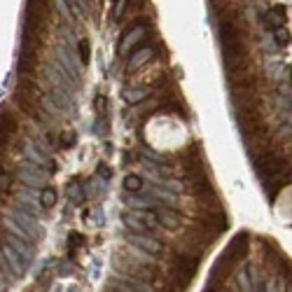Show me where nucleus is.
<instances>
[{
  "mask_svg": "<svg viewBox=\"0 0 292 292\" xmlns=\"http://www.w3.org/2000/svg\"><path fill=\"white\" fill-rule=\"evenodd\" d=\"M248 243H250V236L248 231H239L234 239H231V243L227 246V253L224 255L229 257L231 262H239V259H243V257L248 255Z\"/></svg>",
  "mask_w": 292,
  "mask_h": 292,
  "instance_id": "f257e3e1",
  "label": "nucleus"
},
{
  "mask_svg": "<svg viewBox=\"0 0 292 292\" xmlns=\"http://www.w3.org/2000/svg\"><path fill=\"white\" fill-rule=\"evenodd\" d=\"M19 180L26 182L28 187H42L44 185V176L33 166V164H28V161L19 166Z\"/></svg>",
  "mask_w": 292,
  "mask_h": 292,
  "instance_id": "f03ea898",
  "label": "nucleus"
},
{
  "mask_svg": "<svg viewBox=\"0 0 292 292\" xmlns=\"http://www.w3.org/2000/svg\"><path fill=\"white\" fill-rule=\"evenodd\" d=\"M129 241H131L133 246H138L141 250L150 253V255H161V250H164V246H161L159 241L150 239V236H145V234H136V236H129Z\"/></svg>",
  "mask_w": 292,
  "mask_h": 292,
  "instance_id": "7ed1b4c3",
  "label": "nucleus"
},
{
  "mask_svg": "<svg viewBox=\"0 0 292 292\" xmlns=\"http://www.w3.org/2000/svg\"><path fill=\"white\" fill-rule=\"evenodd\" d=\"M12 218H14V220H17L19 224L24 227V229H28V234H31L33 239H37V234H40V227H37L36 218H33L31 213H28V211L24 213L21 208H14V211H12Z\"/></svg>",
  "mask_w": 292,
  "mask_h": 292,
  "instance_id": "20e7f679",
  "label": "nucleus"
},
{
  "mask_svg": "<svg viewBox=\"0 0 292 292\" xmlns=\"http://www.w3.org/2000/svg\"><path fill=\"white\" fill-rule=\"evenodd\" d=\"M0 253H2V257L7 259V264H9V269H12V276H24V264H21V259H19V255L12 250V246L9 243H5L2 241V248H0Z\"/></svg>",
  "mask_w": 292,
  "mask_h": 292,
  "instance_id": "39448f33",
  "label": "nucleus"
},
{
  "mask_svg": "<svg viewBox=\"0 0 292 292\" xmlns=\"http://www.w3.org/2000/svg\"><path fill=\"white\" fill-rule=\"evenodd\" d=\"M143 36H145V26H138V24H136V28H131V31H129V33L124 36V40H122V47H119V52H122V54L131 52L133 47L141 42Z\"/></svg>",
  "mask_w": 292,
  "mask_h": 292,
  "instance_id": "423d86ee",
  "label": "nucleus"
},
{
  "mask_svg": "<svg viewBox=\"0 0 292 292\" xmlns=\"http://www.w3.org/2000/svg\"><path fill=\"white\" fill-rule=\"evenodd\" d=\"M285 19H288V12H285L283 5H274V7H269V12H266V24H269V28L285 26Z\"/></svg>",
  "mask_w": 292,
  "mask_h": 292,
  "instance_id": "0eeeda50",
  "label": "nucleus"
},
{
  "mask_svg": "<svg viewBox=\"0 0 292 292\" xmlns=\"http://www.w3.org/2000/svg\"><path fill=\"white\" fill-rule=\"evenodd\" d=\"M5 243H9V246H12V250H14L17 255L26 257V259H31V257H33V250L28 248L26 243H24V239H19V236H5Z\"/></svg>",
  "mask_w": 292,
  "mask_h": 292,
  "instance_id": "6e6552de",
  "label": "nucleus"
},
{
  "mask_svg": "<svg viewBox=\"0 0 292 292\" xmlns=\"http://www.w3.org/2000/svg\"><path fill=\"white\" fill-rule=\"evenodd\" d=\"M24 152H26V157L33 161V164H40V166H49V168H52L49 159H47V157H42V152L37 150L33 143H24Z\"/></svg>",
  "mask_w": 292,
  "mask_h": 292,
  "instance_id": "1a4fd4ad",
  "label": "nucleus"
},
{
  "mask_svg": "<svg viewBox=\"0 0 292 292\" xmlns=\"http://www.w3.org/2000/svg\"><path fill=\"white\" fill-rule=\"evenodd\" d=\"M122 98H124L126 103L136 106V103H143L145 98H150V89H124Z\"/></svg>",
  "mask_w": 292,
  "mask_h": 292,
  "instance_id": "9d476101",
  "label": "nucleus"
},
{
  "mask_svg": "<svg viewBox=\"0 0 292 292\" xmlns=\"http://www.w3.org/2000/svg\"><path fill=\"white\" fill-rule=\"evenodd\" d=\"M56 201H59V194H56V189H52V187H44L42 192H40V206H42L44 211L54 208V206H56Z\"/></svg>",
  "mask_w": 292,
  "mask_h": 292,
  "instance_id": "9b49d317",
  "label": "nucleus"
},
{
  "mask_svg": "<svg viewBox=\"0 0 292 292\" xmlns=\"http://www.w3.org/2000/svg\"><path fill=\"white\" fill-rule=\"evenodd\" d=\"M124 224L129 227L131 231H138V234H143V231H147V224L136 215V213H126L124 215Z\"/></svg>",
  "mask_w": 292,
  "mask_h": 292,
  "instance_id": "f8f14e48",
  "label": "nucleus"
},
{
  "mask_svg": "<svg viewBox=\"0 0 292 292\" xmlns=\"http://www.w3.org/2000/svg\"><path fill=\"white\" fill-rule=\"evenodd\" d=\"M33 68H36V52H21V59H19L17 71L24 75V73H31Z\"/></svg>",
  "mask_w": 292,
  "mask_h": 292,
  "instance_id": "ddd939ff",
  "label": "nucleus"
},
{
  "mask_svg": "<svg viewBox=\"0 0 292 292\" xmlns=\"http://www.w3.org/2000/svg\"><path fill=\"white\" fill-rule=\"evenodd\" d=\"M152 54H154V52H152L150 47H143V49H138V52H133L131 54V61H129V63H131V68H138V66H143L145 61H150Z\"/></svg>",
  "mask_w": 292,
  "mask_h": 292,
  "instance_id": "4468645a",
  "label": "nucleus"
},
{
  "mask_svg": "<svg viewBox=\"0 0 292 292\" xmlns=\"http://www.w3.org/2000/svg\"><path fill=\"white\" fill-rule=\"evenodd\" d=\"M0 131L7 133V136H14V131H17V119L9 115V112L0 115Z\"/></svg>",
  "mask_w": 292,
  "mask_h": 292,
  "instance_id": "2eb2a0df",
  "label": "nucleus"
},
{
  "mask_svg": "<svg viewBox=\"0 0 292 292\" xmlns=\"http://www.w3.org/2000/svg\"><path fill=\"white\" fill-rule=\"evenodd\" d=\"M157 222L164 224V227H168V229H176V227H178V215L173 211H159Z\"/></svg>",
  "mask_w": 292,
  "mask_h": 292,
  "instance_id": "dca6fc26",
  "label": "nucleus"
},
{
  "mask_svg": "<svg viewBox=\"0 0 292 292\" xmlns=\"http://www.w3.org/2000/svg\"><path fill=\"white\" fill-rule=\"evenodd\" d=\"M5 227H9V229L14 231V236H19V239H24V241L33 239V236H31V234H28V231L24 229V227H21L17 220H14V218H5Z\"/></svg>",
  "mask_w": 292,
  "mask_h": 292,
  "instance_id": "f3484780",
  "label": "nucleus"
},
{
  "mask_svg": "<svg viewBox=\"0 0 292 292\" xmlns=\"http://www.w3.org/2000/svg\"><path fill=\"white\" fill-rule=\"evenodd\" d=\"M124 201L129 206H133V208H150V206H154V201L152 199H143V196H133V192H129V194L124 196Z\"/></svg>",
  "mask_w": 292,
  "mask_h": 292,
  "instance_id": "a211bd4d",
  "label": "nucleus"
},
{
  "mask_svg": "<svg viewBox=\"0 0 292 292\" xmlns=\"http://www.w3.org/2000/svg\"><path fill=\"white\" fill-rule=\"evenodd\" d=\"M54 101H56V106L61 108V110H71V108H73L71 96H68V94H63L61 89H56V91H54Z\"/></svg>",
  "mask_w": 292,
  "mask_h": 292,
  "instance_id": "6ab92c4d",
  "label": "nucleus"
},
{
  "mask_svg": "<svg viewBox=\"0 0 292 292\" xmlns=\"http://www.w3.org/2000/svg\"><path fill=\"white\" fill-rule=\"evenodd\" d=\"M77 54H80L82 66H87L89 59H91V47H89V40H80V44H77Z\"/></svg>",
  "mask_w": 292,
  "mask_h": 292,
  "instance_id": "aec40b11",
  "label": "nucleus"
},
{
  "mask_svg": "<svg viewBox=\"0 0 292 292\" xmlns=\"http://www.w3.org/2000/svg\"><path fill=\"white\" fill-rule=\"evenodd\" d=\"M143 187V180L138 176H126L124 178V189L126 192H138Z\"/></svg>",
  "mask_w": 292,
  "mask_h": 292,
  "instance_id": "412c9836",
  "label": "nucleus"
},
{
  "mask_svg": "<svg viewBox=\"0 0 292 292\" xmlns=\"http://www.w3.org/2000/svg\"><path fill=\"white\" fill-rule=\"evenodd\" d=\"M276 31V42L278 44H288L290 42V31L285 26H278V28H274Z\"/></svg>",
  "mask_w": 292,
  "mask_h": 292,
  "instance_id": "4be33fe9",
  "label": "nucleus"
},
{
  "mask_svg": "<svg viewBox=\"0 0 292 292\" xmlns=\"http://www.w3.org/2000/svg\"><path fill=\"white\" fill-rule=\"evenodd\" d=\"M68 192H71V196L75 201H82V199H84V192H82L80 182H71V185H68Z\"/></svg>",
  "mask_w": 292,
  "mask_h": 292,
  "instance_id": "5701e85b",
  "label": "nucleus"
},
{
  "mask_svg": "<svg viewBox=\"0 0 292 292\" xmlns=\"http://www.w3.org/2000/svg\"><path fill=\"white\" fill-rule=\"evenodd\" d=\"M136 215H138V218H141V220L147 224V229L157 224V213H154V215H152V213H136Z\"/></svg>",
  "mask_w": 292,
  "mask_h": 292,
  "instance_id": "b1692460",
  "label": "nucleus"
},
{
  "mask_svg": "<svg viewBox=\"0 0 292 292\" xmlns=\"http://www.w3.org/2000/svg\"><path fill=\"white\" fill-rule=\"evenodd\" d=\"M68 7L75 9V14H84V9H87V2H84V0H68Z\"/></svg>",
  "mask_w": 292,
  "mask_h": 292,
  "instance_id": "393cba45",
  "label": "nucleus"
},
{
  "mask_svg": "<svg viewBox=\"0 0 292 292\" xmlns=\"http://www.w3.org/2000/svg\"><path fill=\"white\" fill-rule=\"evenodd\" d=\"M82 243H84L82 234H71V236H68V248H71V250H75L77 246H82Z\"/></svg>",
  "mask_w": 292,
  "mask_h": 292,
  "instance_id": "a878e982",
  "label": "nucleus"
},
{
  "mask_svg": "<svg viewBox=\"0 0 292 292\" xmlns=\"http://www.w3.org/2000/svg\"><path fill=\"white\" fill-rule=\"evenodd\" d=\"M9 185H12V178H9L7 173H2V171H0V192H7Z\"/></svg>",
  "mask_w": 292,
  "mask_h": 292,
  "instance_id": "bb28decb",
  "label": "nucleus"
},
{
  "mask_svg": "<svg viewBox=\"0 0 292 292\" xmlns=\"http://www.w3.org/2000/svg\"><path fill=\"white\" fill-rule=\"evenodd\" d=\"M56 2H59V9H61V14L66 19H71L73 14H71V9H68V0H56Z\"/></svg>",
  "mask_w": 292,
  "mask_h": 292,
  "instance_id": "cd10ccee",
  "label": "nucleus"
},
{
  "mask_svg": "<svg viewBox=\"0 0 292 292\" xmlns=\"http://www.w3.org/2000/svg\"><path fill=\"white\" fill-rule=\"evenodd\" d=\"M61 145L63 147H73V145H75V136H73V133H66V141H61Z\"/></svg>",
  "mask_w": 292,
  "mask_h": 292,
  "instance_id": "c85d7f7f",
  "label": "nucleus"
},
{
  "mask_svg": "<svg viewBox=\"0 0 292 292\" xmlns=\"http://www.w3.org/2000/svg\"><path fill=\"white\" fill-rule=\"evenodd\" d=\"M98 176H103L108 180V178H110V168H108L106 164H98Z\"/></svg>",
  "mask_w": 292,
  "mask_h": 292,
  "instance_id": "c756f323",
  "label": "nucleus"
},
{
  "mask_svg": "<svg viewBox=\"0 0 292 292\" xmlns=\"http://www.w3.org/2000/svg\"><path fill=\"white\" fill-rule=\"evenodd\" d=\"M96 110H98V112H101V110L106 112V96H98L96 98Z\"/></svg>",
  "mask_w": 292,
  "mask_h": 292,
  "instance_id": "7c9ffc66",
  "label": "nucleus"
},
{
  "mask_svg": "<svg viewBox=\"0 0 292 292\" xmlns=\"http://www.w3.org/2000/svg\"><path fill=\"white\" fill-rule=\"evenodd\" d=\"M168 187H171V189H176V192H182V185H180V182H176V180H171V182H168Z\"/></svg>",
  "mask_w": 292,
  "mask_h": 292,
  "instance_id": "2f4dec72",
  "label": "nucleus"
}]
</instances>
